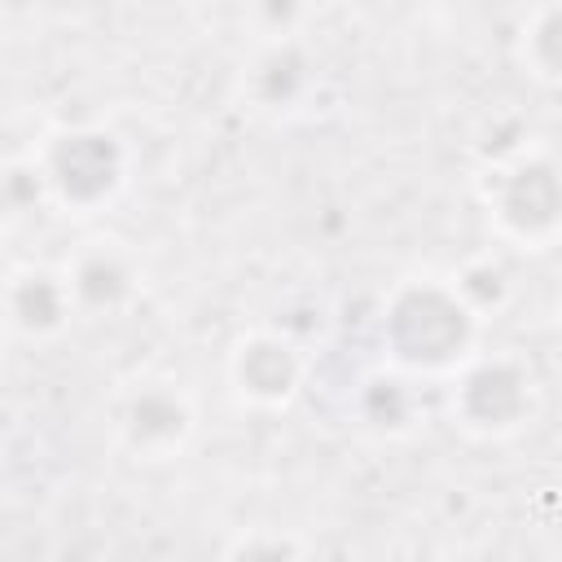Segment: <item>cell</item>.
Masks as SVG:
<instances>
[{
    "mask_svg": "<svg viewBox=\"0 0 562 562\" xmlns=\"http://www.w3.org/2000/svg\"><path fill=\"white\" fill-rule=\"evenodd\" d=\"M294 378H299V369H294V356H290L285 342H277V338L241 342V351H237V382H241L246 395L277 404V400H285L294 391Z\"/></svg>",
    "mask_w": 562,
    "mask_h": 562,
    "instance_id": "obj_2",
    "label": "cell"
},
{
    "mask_svg": "<svg viewBox=\"0 0 562 562\" xmlns=\"http://www.w3.org/2000/svg\"><path fill=\"white\" fill-rule=\"evenodd\" d=\"M119 426H123V435L136 452H167V448H180V439L189 430V408L180 404L176 391L140 386L127 400Z\"/></svg>",
    "mask_w": 562,
    "mask_h": 562,
    "instance_id": "obj_1",
    "label": "cell"
},
{
    "mask_svg": "<svg viewBox=\"0 0 562 562\" xmlns=\"http://www.w3.org/2000/svg\"><path fill=\"white\" fill-rule=\"evenodd\" d=\"M127 268L114 259V255H105V250H97V255H88L83 263H79V272H75V281L66 285L70 294H79L83 303H114L119 294H127Z\"/></svg>",
    "mask_w": 562,
    "mask_h": 562,
    "instance_id": "obj_3",
    "label": "cell"
}]
</instances>
